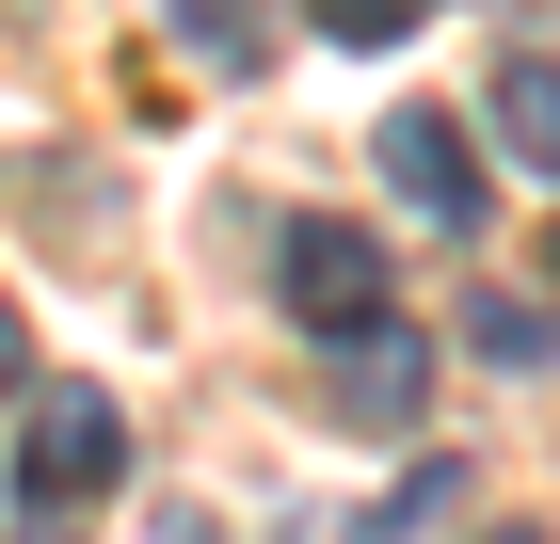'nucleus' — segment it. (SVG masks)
<instances>
[{
    "label": "nucleus",
    "instance_id": "f257e3e1",
    "mask_svg": "<svg viewBox=\"0 0 560 544\" xmlns=\"http://www.w3.org/2000/svg\"><path fill=\"white\" fill-rule=\"evenodd\" d=\"M129 481V417L96 384H33V432H16V512H96Z\"/></svg>",
    "mask_w": 560,
    "mask_h": 544
},
{
    "label": "nucleus",
    "instance_id": "f03ea898",
    "mask_svg": "<svg viewBox=\"0 0 560 544\" xmlns=\"http://www.w3.org/2000/svg\"><path fill=\"white\" fill-rule=\"evenodd\" d=\"M272 256H289L272 289H289L304 336H369V321H385V241H352V224H289Z\"/></svg>",
    "mask_w": 560,
    "mask_h": 544
},
{
    "label": "nucleus",
    "instance_id": "7ed1b4c3",
    "mask_svg": "<svg viewBox=\"0 0 560 544\" xmlns=\"http://www.w3.org/2000/svg\"><path fill=\"white\" fill-rule=\"evenodd\" d=\"M369 161H385V193H400L417 224H480V144H465L448 113H385Z\"/></svg>",
    "mask_w": 560,
    "mask_h": 544
},
{
    "label": "nucleus",
    "instance_id": "20e7f679",
    "mask_svg": "<svg viewBox=\"0 0 560 544\" xmlns=\"http://www.w3.org/2000/svg\"><path fill=\"white\" fill-rule=\"evenodd\" d=\"M417 401H432V352H417L400 321L337 336V417H352V432H417Z\"/></svg>",
    "mask_w": 560,
    "mask_h": 544
},
{
    "label": "nucleus",
    "instance_id": "39448f33",
    "mask_svg": "<svg viewBox=\"0 0 560 544\" xmlns=\"http://www.w3.org/2000/svg\"><path fill=\"white\" fill-rule=\"evenodd\" d=\"M497 144L528 176H560V65H497Z\"/></svg>",
    "mask_w": 560,
    "mask_h": 544
},
{
    "label": "nucleus",
    "instance_id": "423d86ee",
    "mask_svg": "<svg viewBox=\"0 0 560 544\" xmlns=\"http://www.w3.org/2000/svg\"><path fill=\"white\" fill-rule=\"evenodd\" d=\"M304 16H320V33H337V48H400V33H417V16H432V0H304Z\"/></svg>",
    "mask_w": 560,
    "mask_h": 544
},
{
    "label": "nucleus",
    "instance_id": "0eeeda50",
    "mask_svg": "<svg viewBox=\"0 0 560 544\" xmlns=\"http://www.w3.org/2000/svg\"><path fill=\"white\" fill-rule=\"evenodd\" d=\"M448 497H465V464H417V481H400V497L369 512V544H417V529H432V512H448Z\"/></svg>",
    "mask_w": 560,
    "mask_h": 544
},
{
    "label": "nucleus",
    "instance_id": "6e6552de",
    "mask_svg": "<svg viewBox=\"0 0 560 544\" xmlns=\"http://www.w3.org/2000/svg\"><path fill=\"white\" fill-rule=\"evenodd\" d=\"M192 48H209L224 81H241V65H257V48H272V33H257V0H192Z\"/></svg>",
    "mask_w": 560,
    "mask_h": 544
},
{
    "label": "nucleus",
    "instance_id": "1a4fd4ad",
    "mask_svg": "<svg viewBox=\"0 0 560 544\" xmlns=\"http://www.w3.org/2000/svg\"><path fill=\"white\" fill-rule=\"evenodd\" d=\"M480 352H513V369H545V352H560V321H528V304H480Z\"/></svg>",
    "mask_w": 560,
    "mask_h": 544
},
{
    "label": "nucleus",
    "instance_id": "9d476101",
    "mask_svg": "<svg viewBox=\"0 0 560 544\" xmlns=\"http://www.w3.org/2000/svg\"><path fill=\"white\" fill-rule=\"evenodd\" d=\"M16 384H33V321L0 304V401H16Z\"/></svg>",
    "mask_w": 560,
    "mask_h": 544
},
{
    "label": "nucleus",
    "instance_id": "9b49d317",
    "mask_svg": "<svg viewBox=\"0 0 560 544\" xmlns=\"http://www.w3.org/2000/svg\"><path fill=\"white\" fill-rule=\"evenodd\" d=\"M480 544H545V529H480Z\"/></svg>",
    "mask_w": 560,
    "mask_h": 544
},
{
    "label": "nucleus",
    "instance_id": "f8f14e48",
    "mask_svg": "<svg viewBox=\"0 0 560 544\" xmlns=\"http://www.w3.org/2000/svg\"><path fill=\"white\" fill-rule=\"evenodd\" d=\"M545 273H560V256H545Z\"/></svg>",
    "mask_w": 560,
    "mask_h": 544
}]
</instances>
